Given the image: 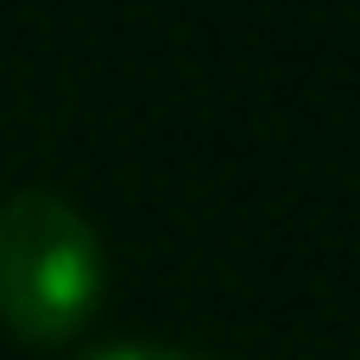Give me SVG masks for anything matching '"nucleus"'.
Segmentation results:
<instances>
[{"instance_id": "f257e3e1", "label": "nucleus", "mask_w": 360, "mask_h": 360, "mask_svg": "<svg viewBox=\"0 0 360 360\" xmlns=\"http://www.w3.org/2000/svg\"><path fill=\"white\" fill-rule=\"evenodd\" d=\"M108 285L101 234L57 190L0 196V323L19 342H70Z\"/></svg>"}, {"instance_id": "f03ea898", "label": "nucleus", "mask_w": 360, "mask_h": 360, "mask_svg": "<svg viewBox=\"0 0 360 360\" xmlns=\"http://www.w3.org/2000/svg\"><path fill=\"white\" fill-rule=\"evenodd\" d=\"M76 360H209V354L165 348V342H108V348H95V354H76Z\"/></svg>"}]
</instances>
